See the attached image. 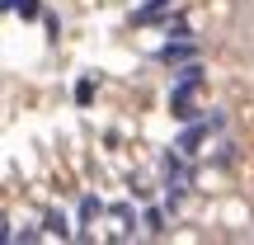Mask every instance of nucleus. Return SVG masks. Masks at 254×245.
Returning <instances> with one entry per match:
<instances>
[{"instance_id": "nucleus-2", "label": "nucleus", "mask_w": 254, "mask_h": 245, "mask_svg": "<svg viewBox=\"0 0 254 245\" xmlns=\"http://www.w3.org/2000/svg\"><path fill=\"white\" fill-rule=\"evenodd\" d=\"M207 137H212V123L202 118V123H189V127H184V137H179V142H174V146H179L184 156H193V151H198L202 142H207Z\"/></svg>"}, {"instance_id": "nucleus-9", "label": "nucleus", "mask_w": 254, "mask_h": 245, "mask_svg": "<svg viewBox=\"0 0 254 245\" xmlns=\"http://www.w3.org/2000/svg\"><path fill=\"white\" fill-rule=\"evenodd\" d=\"M146 227H151V231H165V212L151 208V212H146Z\"/></svg>"}, {"instance_id": "nucleus-4", "label": "nucleus", "mask_w": 254, "mask_h": 245, "mask_svg": "<svg viewBox=\"0 0 254 245\" xmlns=\"http://www.w3.org/2000/svg\"><path fill=\"white\" fill-rule=\"evenodd\" d=\"M189 198V174H165V208H179V203Z\"/></svg>"}, {"instance_id": "nucleus-11", "label": "nucleus", "mask_w": 254, "mask_h": 245, "mask_svg": "<svg viewBox=\"0 0 254 245\" xmlns=\"http://www.w3.org/2000/svg\"><path fill=\"white\" fill-rule=\"evenodd\" d=\"M0 5H5V9H19V5H24V0H0Z\"/></svg>"}, {"instance_id": "nucleus-1", "label": "nucleus", "mask_w": 254, "mask_h": 245, "mask_svg": "<svg viewBox=\"0 0 254 245\" xmlns=\"http://www.w3.org/2000/svg\"><path fill=\"white\" fill-rule=\"evenodd\" d=\"M170 38H174V43H165V47H160V62L179 66V62H193V57H198V47L189 43V33H184V28H179V33H170Z\"/></svg>"}, {"instance_id": "nucleus-6", "label": "nucleus", "mask_w": 254, "mask_h": 245, "mask_svg": "<svg viewBox=\"0 0 254 245\" xmlns=\"http://www.w3.org/2000/svg\"><path fill=\"white\" fill-rule=\"evenodd\" d=\"M99 212H104V203L94 198V193H85V198H80V222H94Z\"/></svg>"}, {"instance_id": "nucleus-8", "label": "nucleus", "mask_w": 254, "mask_h": 245, "mask_svg": "<svg viewBox=\"0 0 254 245\" xmlns=\"http://www.w3.org/2000/svg\"><path fill=\"white\" fill-rule=\"evenodd\" d=\"M14 14H24V19H38V14H43V5H38V0H24V5H19Z\"/></svg>"}, {"instance_id": "nucleus-7", "label": "nucleus", "mask_w": 254, "mask_h": 245, "mask_svg": "<svg viewBox=\"0 0 254 245\" xmlns=\"http://www.w3.org/2000/svg\"><path fill=\"white\" fill-rule=\"evenodd\" d=\"M90 99H94V81H90V76H85V81L75 85V104H90Z\"/></svg>"}, {"instance_id": "nucleus-10", "label": "nucleus", "mask_w": 254, "mask_h": 245, "mask_svg": "<svg viewBox=\"0 0 254 245\" xmlns=\"http://www.w3.org/2000/svg\"><path fill=\"white\" fill-rule=\"evenodd\" d=\"M146 5H151V9H160V5H174V0H146Z\"/></svg>"}, {"instance_id": "nucleus-3", "label": "nucleus", "mask_w": 254, "mask_h": 245, "mask_svg": "<svg viewBox=\"0 0 254 245\" xmlns=\"http://www.w3.org/2000/svg\"><path fill=\"white\" fill-rule=\"evenodd\" d=\"M174 85H179V90H202V66H198V57L174 66Z\"/></svg>"}, {"instance_id": "nucleus-5", "label": "nucleus", "mask_w": 254, "mask_h": 245, "mask_svg": "<svg viewBox=\"0 0 254 245\" xmlns=\"http://www.w3.org/2000/svg\"><path fill=\"white\" fill-rule=\"evenodd\" d=\"M43 227H47V236H62V241L71 236V222H66L62 212H47V222H43Z\"/></svg>"}]
</instances>
